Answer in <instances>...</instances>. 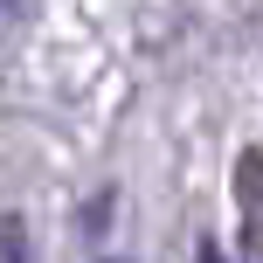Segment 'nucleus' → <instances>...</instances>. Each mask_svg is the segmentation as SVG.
Returning a JSON list of instances; mask_svg holds the SVG:
<instances>
[{
	"label": "nucleus",
	"mask_w": 263,
	"mask_h": 263,
	"mask_svg": "<svg viewBox=\"0 0 263 263\" xmlns=\"http://www.w3.org/2000/svg\"><path fill=\"white\" fill-rule=\"evenodd\" d=\"M201 263H222V256H215V250H201Z\"/></svg>",
	"instance_id": "f257e3e1"
}]
</instances>
